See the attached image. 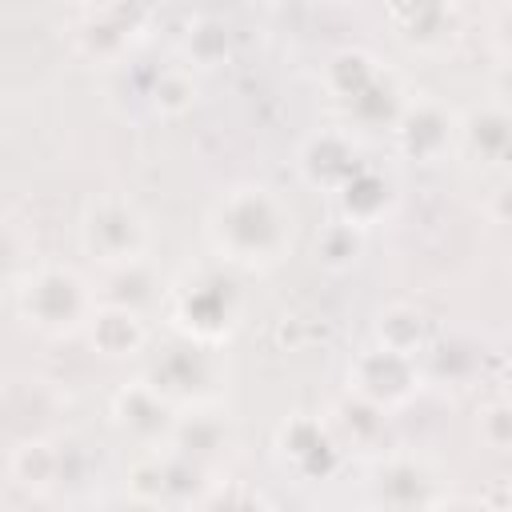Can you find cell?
Here are the masks:
<instances>
[{"mask_svg":"<svg viewBox=\"0 0 512 512\" xmlns=\"http://www.w3.org/2000/svg\"><path fill=\"white\" fill-rule=\"evenodd\" d=\"M204 236L220 264L240 272H268L292 252L296 212L276 188L240 180L212 200Z\"/></svg>","mask_w":512,"mask_h":512,"instance_id":"1","label":"cell"},{"mask_svg":"<svg viewBox=\"0 0 512 512\" xmlns=\"http://www.w3.org/2000/svg\"><path fill=\"white\" fill-rule=\"evenodd\" d=\"M240 316H244V296H240V284L224 268L188 272L168 292V324L176 340L220 348L236 336Z\"/></svg>","mask_w":512,"mask_h":512,"instance_id":"2","label":"cell"},{"mask_svg":"<svg viewBox=\"0 0 512 512\" xmlns=\"http://www.w3.org/2000/svg\"><path fill=\"white\" fill-rule=\"evenodd\" d=\"M96 312V288L72 268V264H36L16 284V316L52 340L76 336L88 328Z\"/></svg>","mask_w":512,"mask_h":512,"instance_id":"3","label":"cell"},{"mask_svg":"<svg viewBox=\"0 0 512 512\" xmlns=\"http://www.w3.org/2000/svg\"><path fill=\"white\" fill-rule=\"evenodd\" d=\"M80 248L104 272L148 260L152 224L148 216L120 192H100L80 212Z\"/></svg>","mask_w":512,"mask_h":512,"instance_id":"4","label":"cell"},{"mask_svg":"<svg viewBox=\"0 0 512 512\" xmlns=\"http://www.w3.org/2000/svg\"><path fill=\"white\" fill-rule=\"evenodd\" d=\"M348 392L392 416L424 392L420 360L404 356V352H392V348H380V344H368L348 364Z\"/></svg>","mask_w":512,"mask_h":512,"instance_id":"5","label":"cell"},{"mask_svg":"<svg viewBox=\"0 0 512 512\" xmlns=\"http://www.w3.org/2000/svg\"><path fill=\"white\" fill-rule=\"evenodd\" d=\"M144 380L152 384V392H160L172 408H200L204 400L216 396V384H220V360H216V348H200V344H188V340H176L168 344L144 372Z\"/></svg>","mask_w":512,"mask_h":512,"instance_id":"6","label":"cell"},{"mask_svg":"<svg viewBox=\"0 0 512 512\" xmlns=\"http://www.w3.org/2000/svg\"><path fill=\"white\" fill-rule=\"evenodd\" d=\"M152 16H156L152 8H132V4L84 8L80 12V24L72 32V44H76V52L88 64L112 68V64H120L132 52V44L144 36V28H148Z\"/></svg>","mask_w":512,"mask_h":512,"instance_id":"7","label":"cell"},{"mask_svg":"<svg viewBox=\"0 0 512 512\" xmlns=\"http://www.w3.org/2000/svg\"><path fill=\"white\" fill-rule=\"evenodd\" d=\"M388 132H392L396 152L424 168L440 164L456 152V112L448 104H440L436 96L404 100V108Z\"/></svg>","mask_w":512,"mask_h":512,"instance_id":"8","label":"cell"},{"mask_svg":"<svg viewBox=\"0 0 512 512\" xmlns=\"http://www.w3.org/2000/svg\"><path fill=\"white\" fill-rule=\"evenodd\" d=\"M276 456L280 464L304 480V484H316V480H328L336 476L340 460H344V448L340 440L332 436L328 420L316 416V412H296L288 416L280 428H276Z\"/></svg>","mask_w":512,"mask_h":512,"instance_id":"9","label":"cell"},{"mask_svg":"<svg viewBox=\"0 0 512 512\" xmlns=\"http://www.w3.org/2000/svg\"><path fill=\"white\" fill-rule=\"evenodd\" d=\"M80 456V444L72 440H52V436H24L12 456H8V472L20 488H28L32 496H52L60 488H76L84 480L80 468H72V460Z\"/></svg>","mask_w":512,"mask_h":512,"instance_id":"10","label":"cell"},{"mask_svg":"<svg viewBox=\"0 0 512 512\" xmlns=\"http://www.w3.org/2000/svg\"><path fill=\"white\" fill-rule=\"evenodd\" d=\"M360 164H364V152L352 140V132H344V128H316L296 148V172L316 192H332L336 196Z\"/></svg>","mask_w":512,"mask_h":512,"instance_id":"11","label":"cell"},{"mask_svg":"<svg viewBox=\"0 0 512 512\" xmlns=\"http://www.w3.org/2000/svg\"><path fill=\"white\" fill-rule=\"evenodd\" d=\"M176 416L180 412L160 392H152V384L144 376L116 388V396H112V424L128 440H136L144 452H156V448L168 444V436L176 428Z\"/></svg>","mask_w":512,"mask_h":512,"instance_id":"12","label":"cell"},{"mask_svg":"<svg viewBox=\"0 0 512 512\" xmlns=\"http://www.w3.org/2000/svg\"><path fill=\"white\" fill-rule=\"evenodd\" d=\"M368 492L388 512H424L440 496L436 492V472L424 460L400 456V452L376 460L372 480H368Z\"/></svg>","mask_w":512,"mask_h":512,"instance_id":"13","label":"cell"},{"mask_svg":"<svg viewBox=\"0 0 512 512\" xmlns=\"http://www.w3.org/2000/svg\"><path fill=\"white\" fill-rule=\"evenodd\" d=\"M456 148L484 168H500L512 148V116L500 100H484L456 116Z\"/></svg>","mask_w":512,"mask_h":512,"instance_id":"14","label":"cell"},{"mask_svg":"<svg viewBox=\"0 0 512 512\" xmlns=\"http://www.w3.org/2000/svg\"><path fill=\"white\" fill-rule=\"evenodd\" d=\"M392 208H396V184H392L388 172H380V168L368 164V160H364V164L348 176V184L336 192V220H344V224H352V228H360V232L376 228Z\"/></svg>","mask_w":512,"mask_h":512,"instance_id":"15","label":"cell"},{"mask_svg":"<svg viewBox=\"0 0 512 512\" xmlns=\"http://www.w3.org/2000/svg\"><path fill=\"white\" fill-rule=\"evenodd\" d=\"M88 340L104 360H128L140 356L148 344V324L144 312L132 308H112V304H96L92 320H88Z\"/></svg>","mask_w":512,"mask_h":512,"instance_id":"16","label":"cell"},{"mask_svg":"<svg viewBox=\"0 0 512 512\" xmlns=\"http://www.w3.org/2000/svg\"><path fill=\"white\" fill-rule=\"evenodd\" d=\"M384 16L396 28V36L416 52L444 48L456 28V8H448V4H396Z\"/></svg>","mask_w":512,"mask_h":512,"instance_id":"17","label":"cell"},{"mask_svg":"<svg viewBox=\"0 0 512 512\" xmlns=\"http://www.w3.org/2000/svg\"><path fill=\"white\" fill-rule=\"evenodd\" d=\"M372 336H376L372 344H380V348H392V352H404V356H420L428 348V340H432V324L416 304L396 300V304H384L376 312Z\"/></svg>","mask_w":512,"mask_h":512,"instance_id":"18","label":"cell"},{"mask_svg":"<svg viewBox=\"0 0 512 512\" xmlns=\"http://www.w3.org/2000/svg\"><path fill=\"white\" fill-rule=\"evenodd\" d=\"M164 448H172V452H180V456H188V460H196L200 468L212 472V464L228 452V428L216 416L188 412V416H176V428H172Z\"/></svg>","mask_w":512,"mask_h":512,"instance_id":"19","label":"cell"},{"mask_svg":"<svg viewBox=\"0 0 512 512\" xmlns=\"http://www.w3.org/2000/svg\"><path fill=\"white\" fill-rule=\"evenodd\" d=\"M384 76V64L368 52V48H340L328 56L324 64V88L328 96H336L340 104H352L364 88H372Z\"/></svg>","mask_w":512,"mask_h":512,"instance_id":"20","label":"cell"},{"mask_svg":"<svg viewBox=\"0 0 512 512\" xmlns=\"http://www.w3.org/2000/svg\"><path fill=\"white\" fill-rule=\"evenodd\" d=\"M328 428H332V436L340 440V448H344V440L356 444V448H368V444H376V440L384 436L388 412H380V408H372L368 400H360V396L348 392V396L332 408Z\"/></svg>","mask_w":512,"mask_h":512,"instance_id":"21","label":"cell"},{"mask_svg":"<svg viewBox=\"0 0 512 512\" xmlns=\"http://www.w3.org/2000/svg\"><path fill=\"white\" fill-rule=\"evenodd\" d=\"M420 360V372H424V384L428 380H468L472 372H476V364H480V356H476V348L468 344V340H460V336H432L428 340V348L416 356Z\"/></svg>","mask_w":512,"mask_h":512,"instance_id":"22","label":"cell"},{"mask_svg":"<svg viewBox=\"0 0 512 512\" xmlns=\"http://www.w3.org/2000/svg\"><path fill=\"white\" fill-rule=\"evenodd\" d=\"M184 68H220L232 56V28L220 16H192L184 32Z\"/></svg>","mask_w":512,"mask_h":512,"instance_id":"23","label":"cell"},{"mask_svg":"<svg viewBox=\"0 0 512 512\" xmlns=\"http://www.w3.org/2000/svg\"><path fill=\"white\" fill-rule=\"evenodd\" d=\"M196 96H200V84H196L192 68H184V64L160 68L152 76V84H148V104L164 120H180L184 112H192L196 108Z\"/></svg>","mask_w":512,"mask_h":512,"instance_id":"24","label":"cell"},{"mask_svg":"<svg viewBox=\"0 0 512 512\" xmlns=\"http://www.w3.org/2000/svg\"><path fill=\"white\" fill-rule=\"evenodd\" d=\"M152 300H156V280L148 272V260L104 272V284L96 288V304H112V308L144 312Z\"/></svg>","mask_w":512,"mask_h":512,"instance_id":"25","label":"cell"},{"mask_svg":"<svg viewBox=\"0 0 512 512\" xmlns=\"http://www.w3.org/2000/svg\"><path fill=\"white\" fill-rule=\"evenodd\" d=\"M312 256L324 272H348L360 264L364 256V232L344 224V220H328L320 232H316V244H312Z\"/></svg>","mask_w":512,"mask_h":512,"instance_id":"26","label":"cell"},{"mask_svg":"<svg viewBox=\"0 0 512 512\" xmlns=\"http://www.w3.org/2000/svg\"><path fill=\"white\" fill-rule=\"evenodd\" d=\"M404 92H400V84L384 72L372 88H364L352 104H344V112L356 120V124H364V128H392L396 124V116H400V108H404Z\"/></svg>","mask_w":512,"mask_h":512,"instance_id":"27","label":"cell"},{"mask_svg":"<svg viewBox=\"0 0 512 512\" xmlns=\"http://www.w3.org/2000/svg\"><path fill=\"white\" fill-rule=\"evenodd\" d=\"M124 492H128V504H140V508H164V464H160V448L156 452H140L132 460V468L124 472Z\"/></svg>","mask_w":512,"mask_h":512,"instance_id":"28","label":"cell"},{"mask_svg":"<svg viewBox=\"0 0 512 512\" xmlns=\"http://www.w3.org/2000/svg\"><path fill=\"white\" fill-rule=\"evenodd\" d=\"M200 512H276V508L248 484H216L204 496Z\"/></svg>","mask_w":512,"mask_h":512,"instance_id":"29","label":"cell"},{"mask_svg":"<svg viewBox=\"0 0 512 512\" xmlns=\"http://www.w3.org/2000/svg\"><path fill=\"white\" fill-rule=\"evenodd\" d=\"M476 432H480V440H484L488 448L508 452V444H512V408H508L504 396H492L488 404H480V412H476Z\"/></svg>","mask_w":512,"mask_h":512,"instance_id":"30","label":"cell"},{"mask_svg":"<svg viewBox=\"0 0 512 512\" xmlns=\"http://www.w3.org/2000/svg\"><path fill=\"white\" fill-rule=\"evenodd\" d=\"M20 264V244H16V232L8 220H0V280H8Z\"/></svg>","mask_w":512,"mask_h":512,"instance_id":"31","label":"cell"},{"mask_svg":"<svg viewBox=\"0 0 512 512\" xmlns=\"http://www.w3.org/2000/svg\"><path fill=\"white\" fill-rule=\"evenodd\" d=\"M424 512H488L480 496H436Z\"/></svg>","mask_w":512,"mask_h":512,"instance_id":"32","label":"cell"}]
</instances>
